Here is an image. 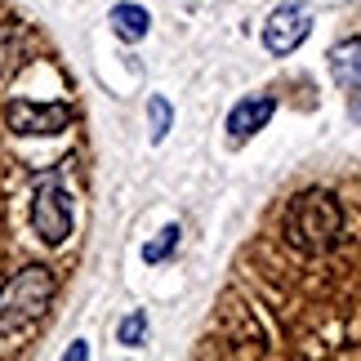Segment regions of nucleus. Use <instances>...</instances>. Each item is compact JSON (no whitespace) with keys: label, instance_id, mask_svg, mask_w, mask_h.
Returning a JSON list of instances; mask_svg holds the SVG:
<instances>
[{"label":"nucleus","instance_id":"f257e3e1","mask_svg":"<svg viewBox=\"0 0 361 361\" xmlns=\"http://www.w3.org/2000/svg\"><path fill=\"white\" fill-rule=\"evenodd\" d=\"M63 174H85L72 76L40 27L0 0V290L32 263H59L32 210Z\"/></svg>","mask_w":361,"mask_h":361},{"label":"nucleus","instance_id":"f03ea898","mask_svg":"<svg viewBox=\"0 0 361 361\" xmlns=\"http://www.w3.org/2000/svg\"><path fill=\"white\" fill-rule=\"evenodd\" d=\"M343 197L330 188H308L286 201L281 245L299 259H326L343 241Z\"/></svg>","mask_w":361,"mask_h":361},{"label":"nucleus","instance_id":"7ed1b4c3","mask_svg":"<svg viewBox=\"0 0 361 361\" xmlns=\"http://www.w3.org/2000/svg\"><path fill=\"white\" fill-rule=\"evenodd\" d=\"M308 32H312L308 5H281V9H272L268 23H263V45H268V54L286 59V54H295L303 45V36H308Z\"/></svg>","mask_w":361,"mask_h":361},{"label":"nucleus","instance_id":"20e7f679","mask_svg":"<svg viewBox=\"0 0 361 361\" xmlns=\"http://www.w3.org/2000/svg\"><path fill=\"white\" fill-rule=\"evenodd\" d=\"M272 94H250V99H241L237 107L228 112V138L232 143H245L250 134H259L263 125L272 121Z\"/></svg>","mask_w":361,"mask_h":361},{"label":"nucleus","instance_id":"39448f33","mask_svg":"<svg viewBox=\"0 0 361 361\" xmlns=\"http://www.w3.org/2000/svg\"><path fill=\"white\" fill-rule=\"evenodd\" d=\"M330 76L343 90H361V36H348L330 49Z\"/></svg>","mask_w":361,"mask_h":361},{"label":"nucleus","instance_id":"423d86ee","mask_svg":"<svg viewBox=\"0 0 361 361\" xmlns=\"http://www.w3.org/2000/svg\"><path fill=\"white\" fill-rule=\"evenodd\" d=\"M112 27H116V36L121 40H143L147 36V27H152V18H147V9L143 5H116L112 9Z\"/></svg>","mask_w":361,"mask_h":361},{"label":"nucleus","instance_id":"0eeeda50","mask_svg":"<svg viewBox=\"0 0 361 361\" xmlns=\"http://www.w3.org/2000/svg\"><path fill=\"white\" fill-rule=\"evenodd\" d=\"M147 121H152V143H161V138L170 134V103H165L161 94L147 103Z\"/></svg>","mask_w":361,"mask_h":361},{"label":"nucleus","instance_id":"6e6552de","mask_svg":"<svg viewBox=\"0 0 361 361\" xmlns=\"http://www.w3.org/2000/svg\"><path fill=\"white\" fill-rule=\"evenodd\" d=\"M174 241H178V228L170 224V228H165L157 241H147V245H143V259H147V263H161V259H165V255L174 250Z\"/></svg>","mask_w":361,"mask_h":361},{"label":"nucleus","instance_id":"1a4fd4ad","mask_svg":"<svg viewBox=\"0 0 361 361\" xmlns=\"http://www.w3.org/2000/svg\"><path fill=\"white\" fill-rule=\"evenodd\" d=\"M143 330H147V317L143 312L125 317V322H121V343H143Z\"/></svg>","mask_w":361,"mask_h":361},{"label":"nucleus","instance_id":"9d476101","mask_svg":"<svg viewBox=\"0 0 361 361\" xmlns=\"http://www.w3.org/2000/svg\"><path fill=\"white\" fill-rule=\"evenodd\" d=\"M348 112H353V121H361V94H353V107H348Z\"/></svg>","mask_w":361,"mask_h":361}]
</instances>
